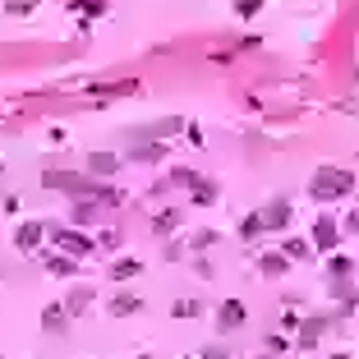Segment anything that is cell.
<instances>
[{"label": "cell", "mask_w": 359, "mask_h": 359, "mask_svg": "<svg viewBox=\"0 0 359 359\" xmlns=\"http://www.w3.org/2000/svg\"><path fill=\"white\" fill-rule=\"evenodd\" d=\"M350 189H355V171H346V166H318L309 175V198L314 203H337Z\"/></svg>", "instance_id": "6da1fadb"}, {"label": "cell", "mask_w": 359, "mask_h": 359, "mask_svg": "<svg viewBox=\"0 0 359 359\" xmlns=\"http://www.w3.org/2000/svg\"><path fill=\"white\" fill-rule=\"evenodd\" d=\"M42 185L46 189H60V194H69V198H97V180H92L87 171L78 175V171H55V166H46Z\"/></svg>", "instance_id": "7a4b0ae2"}, {"label": "cell", "mask_w": 359, "mask_h": 359, "mask_svg": "<svg viewBox=\"0 0 359 359\" xmlns=\"http://www.w3.org/2000/svg\"><path fill=\"white\" fill-rule=\"evenodd\" d=\"M180 129H189V120L171 115V120H153V125H134V129H125V139H129V148H134V143H166V139H175Z\"/></svg>", "instance_id": "3957f363"}, {"label": "cell", "mask_w": 359, "mask_h": 359, "mask_svg": "<svg viewBox=\"0 0 359 359\" xmlns=\"http://www.w3.org/2000/svg\"><path fill=\"white\" fill-rule=\"evenodd\" d=\"M55 235V249L69 253V258H92L97 253V239L87 235V230H74V226H51Z\"/></svg>", "instance_id": "277c9868"}, {"label": "cell", "mask_w": 359, "mask_h": 359, "mask_svg": "<svg viewBox=\"0 0 359 359\" xmlns=\"http://www.w3.org/2000/svg\"><path fill=\"white\" fill-rule=\"evenodd\" d=\"M309 239H314V253H327V258H332V253H337V244H341V226L327 217V212H318Z\"/></svg>", "instance_id": "5b68a950"}, {"label": "cell", "mask_w": 359, "mask_h": 359, "mask_svg": "<svg viewBox=\"0 0 359 359\" xmlns=\"http://www.w3.org/2000/svg\"><path fill=\"white\" fill-rule=\"evenodd\" d=\"M244 323H249V304H244V300L230 295V300L217 304V332H239Z\"/></svg>", "instance_id": "8992f818"}, {"label": "cell", "mask_w": 359, "mask_h": 359, "mask_svg": "<svg viewBox=\"0 0 359 359\" xmlns=\"http://www.w3.org/2000/svg\"><path fill=\"white\" fill-rule=\"evenodd\" d=\"M46 230H51L46 221H19V226H14V249H19V253H37Z\"/></svg>", "instance_id": "52a82bcc"}, {"label": "cell", "mask_w": 359, "mask_h": 359, "mask_svg": "<svg viewBox=\"0 0 359 359\" xmlns=\"http://www.w3.org/2000/svg\"><path fill=\"white\" fill-rule=\"evenodd\" d=\"M258 217H262V230H286L290 226V203H286V198H272V203L258 207Z\"/></svg>", "instance_id": "ba28073f"}, {"label": "cell", "mask_w": 359, "mask_h": 359, "mask_svg": "<svg viewBox=\"0 0 359 359\" xmlns=\"http://www.w3.org/2000/svg\"><path fill=\"white\" fill-rule=\"evenodd\" d=\"M327 327H332V318H327V314H309L304 327H300V341H295V350H314L318 337H323Z\"/></svg>", "instance_id": "9c48e42d"}, {"label": "cell", "mask_w": 359, "mask_h": 359, "mask_svg": "<svg viewBox=\"0 0 359 359\" xmlns=\"http://www.w3.org/2000/svg\"><path fill=\"white\" fill-rule=\"evenodd\" d=\"M120 166H125L120 153H87V175H92V180H111Z\"/></svg>", "instance_id": "30bf717a"}, {"label": "cell", "mask_w": 359, "mask_h": 359, "mask_svg": "<svg viewBox=\"0 0 359 359\" xmlns=\"http://www.w3.org/2000/svg\"><path fill=\"white\" fill-rule=\"evenodd\" d=\"M143 272V258H134V253H120V258L115 262H111V281H115V286H125V281H134V276H139Z\"/></svg>", "instance_id": "8fae6325"}, {"label": "cell", "mask_w": 359, "mask_h": 359, "mask_svg": "<svg viewBox=\"0 0 359 359\" xmlns=\"http://www.w3.org/2000/svg\"><path fill=\"white\" fill-rule=\"evenodd\" d=\"M217 198H221V185L212 180V175H198V185L189 189V203H194V207H212Z\"/></svg>", "instance_id": "7c38bea8"}, {"label": "cell", "mask_w": 359, "mask_h": 359, "mask_svg": "<svg viewBox=\"0 0 359 359\" xmlns=\"http://www.w3.org/2000/svg\"><path fill=\"white\" fill-rule=\"evenodd\" d=\"M258 272L276 281V276H286V272H290V258H286L281 249H267V253H258Z\"/></svg>", "instance_id": "4fadbf2b"}, {"label": "cell", "mask_w": 359, "mask_h": 359, "mask_svg": "<svg viewBox=\"0 0 359 359\" xmlns=\"http://www.w3.org/2000/svg\"><path fill=\"white\" fill-rule=\"evenodd\" d=\"M42 267H46V272H51V276H74V272H78V258H69V253L51 249V253H46V258H42Z\"/></svg>", "instance_id": "5bb4252c"}, {"label": "cell", "mask_w": 359, "mask_h": 359, "mask_svg": "<svg viewBox=\"0 0 359 359\" xmlns=\"http://www.w3.org/2000/svg\"><path fill=\"white\" fill-rule=\"evenodd\" d=\"M327 276H332V286H346L350 276H355V258H346V253H332V258H327Z\"/></svg>", "instance_id": "9a60e30c"}, {"label": "cell", "mask_w": 359, "mask_h": 359, "mask_svg": "<svg viewBox=\"0 0 359 359\" xmlns=\"http://www.w3.org/2000/svg\"><path fill=\"white\" fill-rule=\"evenodd\" d=\"M162 157H166V143H134L125 162H143V166H153V162H162Z\"/></svg>", "instance_id": "2e32d148"}, {"label": "cell", "mask_w": 359, "mask_h": 359, "mask_svg": "<svg viewBox=\"0 0 359 359\" xmlns=\"http://www.w3.org/2000/svg\"><path fill=\"white\" fill-rule=\"evenodd\" d=\"M92 217H97V198H74V207H69V221H74V230L92 226Z\"/></svg>", "instance_id": "e0dca14e"}, {"label": "cell", "mask_w": 359, "mask_h": 359, "mask_svg": "<svg viewBox=\"0 0 359 359\" xmlns=\"http://www.w3.org/2000/svg\"><path fill=\"white\" fill-rule=\"evenodd\" d=\"M281 253H286L290 262H304V258H314V239L290 235V239H281Z\"/></svg>", "instance_id": "ac0fdd59"}, {"label": "cell", "mask_w": 359, "mask_h": 359, "mask_svg": "<svg viewBox=\"0 0 359 359\" xmlns=\"http://www.w3.org/2000/svg\"><path fill=\"white\" fill-rule=\"evenodd\" d=\"M134 314H143V300H139V295H125V290H120L115 300H111V318H134Z\"/></svg>", "instance_id": "d6986e66"}, {"label": "cell", "mask_w": 359, "mask_h": 359, "mask_svg": "<svg viewBox=\"0 0 359 359\" xmlns=\"http://www.w3.org/2000/svg\"><path fill=\"white\" fill-rule=\"evenodd\" d=\"M65 323H69V309L65 304H46L42 309V332H65Z\"/></svg>", "instance_id": "ffe728a7"}, {"label": "cell", "mask_w": 359, "mask_h": 359, "mask_svg": "<svg viewBox=\"0 0 359 359\" xmlns=\"http://www.w3.org/2000/svg\"><path fill=\"white\" fill-rule=\"evenodd\" d=\"M87 92L92 97H125V92H139V83L134 78H120V83H92Z\"/></svg>", "instance_id": "44dd1931"}, {"label": "cell", "mask_w": 359, "mask_h": 359, "mask_svg": "<svg viewBox=\"0 0 359 359\" xmlns=\"http://www.w3.org/2000/svg\"><path fill=\"white\" fill-rule=\"evenodd\" d=\"M69 10H74L78 19H101V14H106V0H69Z\"/></svg>", "instance_id": "7402d4cb"}, {"label": "cell", "mask_w": 359, "mask_h": 359, "mask_svg": "<svg viewBox=\"0 0 359 359\" xmlns=\"http://www.w3.org/2000/svg\"><path fill=\"white\" fill-rule=\"evenodd\" d=\"M175 226H180V207H166V212H157V217H153V230H157V235H171Z\"/></svg>", "instance_id": "603a6c76"}, {"label": "cell", "mask_w": 359, "mask_h": 359, "mask_svg": "<svg viewBox=\"0 0 359 359\" xmlns=\"http://www.w3.org/2000/svg\"><path fill=\"white\" fill-rule=\"evenodd\" d=\"M87 304H92V290H87V286H74V290L65 295V309H69V314H83Z\"/></svg>", "instance_id": "cb8c5ba5"}, {"label": "cell", "mask_w": 359, "mask_h": 359, "mask_svg": "<svg viewBox=\"0 0 359 359\" xmlns=\"http://www.w3.org/2000/svg\"><path fill=\"white\" fill-rule=\"evenodd\" d=\"M37 5H42V0H5V14H10V19H28Z\"/></svg>", "instance_id": "d4e9b609"}, {"label": "cell", "mask_w": 359, "mask_h": 359, "mask_svg": "<svg viewBox=\"0 0 359 359\" xmlns=\"http://www.w3.org/2000/svg\"><path fill=\"white\" fill-rule=\"evenodd\" d=\"M258 235H262V217H258V212H249V217L239 221V239H258Z\"/></svg>", "instance_id": "484cf974"}, {"label": "cell", "mask_w": 359, "mask_h": 359, "mask_svg": "<svg viewBox=\"0 0 359 359\" xmlns=\"http://www.w3.org/2000/svg\"><path fill=\"white\" fill-rule=\"evenodd\" d=\"M171 314H175V318H198V314H203V304L185 295V300H175V304H171Z\"/></svg>", "instance_id": "4316f807"}, {"label": "cell", "mask_w": 359, "mask_h": 359, "mask_svg": "<svg viewBox=\"0 0 359 359\" xmlns=\"http://www.w3.org/2000/svg\"><path fill=\"white\" fill-rule=\"evenodd\" d=\"M166 180H171V185H189V189H194L198 185V171H189V166H171Z\"/></svg>", "instance_id": "83f0119b"}, {"label": "cell", "mask_w": 359, "mask_h": 359, "mask_svg": "<svg viewBox=\"0 0 359 359\" xmlns=\"http://www.w3.org/2000/svg\"><path fill=\"white\" fill-rule=\"evenodd\" d=\"M262 0H235V19H258Z\"/></svg>", "instance_id": "f1b7e54d"}, {"label": "cell", "mask_w": 359, "mask_h": 359, "mask_svg": "<svg viewBox=\"0 0 359 359\" xmlns=\"http://www.w3.org/2000/svg\"><path fill=\"white\" fill-rule=\"evenodd\" d=\"M97 249L101 253H115L120 249V230H101V235H97Z\"/></svg>", "instance_id": "f546056e"}, {"label": "cell", "mask_w": 359, "mask_h": 359, "mask_svg": "<svg viewBox=\"0 0 359 359\" xmlns=\"http://www.w3.org/2000/svg\"><path fill=\"white\" fill-rule=\"evenodd\" d=\"M262 350H267V355H286V350H290V341H286V337H276V332H272V337L262 341Z\"/></svg>", "instance_id": "4dcf8cb0"}, {"label": "cell", "mask_w": 359, "mask_h": 359, "mask_svg": "<svg viewBox=\"0 0 359 359\" xmlns=\"http://www.w3.org/2000/svg\"><path fill=\"white\" fill-rule=\"evenodd\" d=\"M217 244V230H198L194 235V249H212Z\"/></svg>", "instance_id": "1f68e13d"}, {"label": "cell", "mask_w": 359, "mask_h": 359, "mask_svg": "<svg viewBox=\"0 0 359 359\" xmlns=\"http://www.w3.org/2000/svg\"><path fill=\"white\" fill-rule=\"evenodd\" d=\"M0 207H5V212H10V217H19V207H23V198H19V194H10V198H0Z\"/></svg>", "instance_id": "d6a6232c"}, {"label": "cell", "mask_w": 359, "mask_h": 359, "mask_svg": "<svg viewBox=\"0 0 359 359\" xmlns=\"http://www.w3.org/2000/svg\"><path fill=\"white\" fill-rule=\"evenodd\" d=\"M203 359H230V355L221 346H203Z\"/></svg>", "instance_id": "836d02e7"}, {"label": "cell", "mask_w": 359, "mask_h": 359, "mask_svg": "<svg viewBox=\"0 0 359 359\" xmlns=\"http://www.w3.org/2000/svg\"><path fill=\"white\" fill-rule=\"evenodd\" d=\"M341 226H346V230H350V235H359V212H350V217H346V221H341Z\"/></svg>", "instance_id": "e575fe53"}, {"label": "cell", "mask_w": 359, "mask_h": 359, "mask_svg": "<svg viewBox=\"0 0 359 359\" xmlns=\"http://www.w3.org/2000/svg\"><path fill=\"white\" fill-rule=\"evenodd\" d=\"M332 359H350V355H346V350H337V355H332Z\"/></svg>", "instance_id": "d590c367"}, {"label": "cell", "mask_w": 359, "mask_h": 359, "mask_svg": "<svg viewBox=\"0 0 359 359\" xmlns=\"http://www.w3.org/2000/svg\"><path fill=\"white\" fill-rule=\"evenodd\" d=\"M0 175H5V162H0Z\"/></svg>", "instance_id": "8d00e7d4"}]
</instances>
